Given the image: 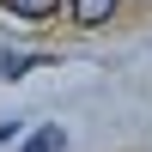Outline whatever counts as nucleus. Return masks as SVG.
<instances>
[{
	"instance_id": "3",
	"label": "nucleus",
	"mask_w": 152,
	"mask_h": 152,
	"mask_svg": "<svg viewBox=\"0 0 152 152\" xmlns=\"http://www.w3.org/2000/svg\"><path fill=\"white\" fill-rule=\"evenodd\" d=\"M31 67H49V55H12V49H0V79H24Z\"/></svg>"
},
{
	"instance_id": "2",
	"label": "nucleus",
	"mask_w": 152,
	"mask_h": 152,
	"mask_svg": "<svg viewBox=\"0 0 152 152\" xmlns=\"http://www.w3.org/2000/svg\"><path fill=\"white\" fill-rule=\"evenodd\" d=\"M6 12H18V18H31V24H43V18H55L61 12V0H0Z\"/></svg>"
},
{
	"instance_id": "5",
	"label": "nucleus",
	"mask_w": 152,
	"mask_h": 152,
	"mask_svg": "<svg viewBox=\"0 0 152 152\" xmlns=\"http://www.w3.org/2000/svg\"><path fill=\"white\" fill-rule=\"evenodd\" d=\"M12 134H18V122H0V140H12Z\"/></svg>"
},
{
	"instance_id": "4",
	"label": "nucleus",
	"mask_w": 152,
	"mask_h": 152,
	"mask_svg": "<svg viewBox=\"0 0 152 152\" xmlns=\"http://www.w3.org/2000/svg\"><path fill=\"white\" fill-rule=\"evenodd\" d=\"M67 146V134H61V122H49V128H37L31 140H24V152H61Z\"/></svg>"
},
{
	"instance_id": "1",
	"label": "nucleus",
	"mask_w": 152,
	"mask_h": 152,
	"mask_svg": "<svg viewBox=\"0 0 152 152\" xmlns=\"http://www.w3.org/2000/svg\"><path fill=\"white\" fill-rule=\"evenodd\" d=\"M73 24H85V31H97V24H110V12H116V0H67Z\"/></svg>"
}]
</instances>
